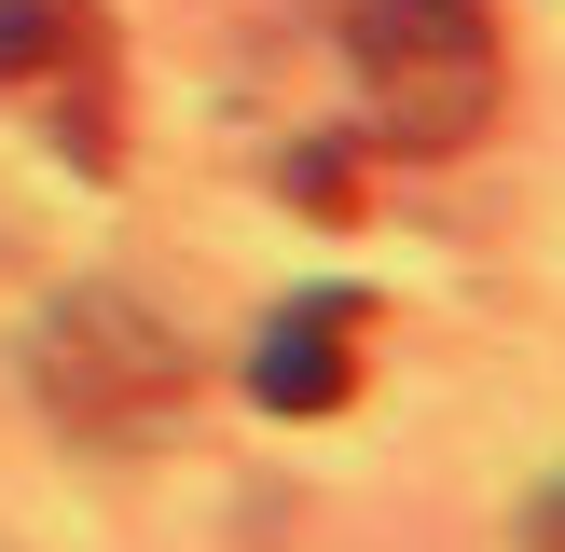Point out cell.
I'll use <instances>...</instances> for the list:
<instances>
[{
    "instance_id": "3957f363",
    "label": "cell",
    "mask_w": 565,
    "mask_h": 552,
    "mask_svg": "<svg viewBox=\"0 0 565 552\" xmlns=\"http://www.w3.org/2000/svg\"><path fill=\"white\" fill-rule=\"evenodd\" d=\"M359 359H373V304L359 290H303L263 318V346H248V401L263 414H331L359 386Z\"/></svg>"
},
{
    "instance_id": "7a4b0ae2",
    "label": "cell",
    "mask_w": 565,
    "mask_h": 552,
    "mask_svg": "<svg viewBox=\"0 0 565 552\" xmlns=\"http://www.w3.org/2000/svg\"><path fill=\"white\" fill-rule=\"evenodd\" d=\"M42 401L70 428H152V414H180V346L138 304H70L42 331Z\"/></svg>"
},
{
    "instance_id": "6da1fadb",
    "label": "cell",
    "mask_w": 565,
    "mask_h": 552,
    "mask_svg": "<svg viewBox=\"0 0 565 552\" xmlns=\"http://www.w3.org/2000/svg\"><path fill=\"white\" fill-rule=\"evenodd\" d=\"M345 55L401 152H469L497 125V14L483 0H345Z\"/></svg>"
},
{
    "instance_id": "277c9868",
    "label": "cell",
    "mask_w": 565,
    "mask_h": 552,
    "mask_svg": "<svg viewBox=\"0 0 565 552\" xmlns=\"http://www.w3.org/2000/svg\"><path fill=\"white\" fill-rule=\"evenodd\" d=\"M110 14L97 0H0V83H97Z\"/></svg>"
}]
</instances>
